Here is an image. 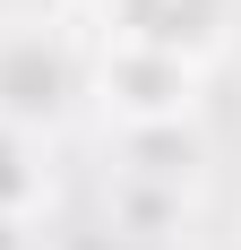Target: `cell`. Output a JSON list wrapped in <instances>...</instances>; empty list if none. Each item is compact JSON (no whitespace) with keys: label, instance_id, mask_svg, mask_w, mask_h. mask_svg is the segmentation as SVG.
<instances>
[{"label":"cell","instance_id":"cell-1","mask_svg":"<svg viewBox=\"0 0 241 250\" xmlns=\"http://www.w3.org/2000/svg\"><path fill=\"white\" fill-rule=\"evenodd\" d=\"M120 26V43L138 52H172V61H198V52L224 43V18L233 0H103Z\"/></svg>","mask_w":241,"mask_h":250},{"label":"cell","instance_id":"cell-2","mask_svg":"<svg viewBox=\"0 0 241 250\" xmlns=\"http://www.w3.org/2000/svg\"><path fill=\"white\" fill-rule=\"evenodd\" d=\"M69 52L52 43V35H9L0 43V112L9 121H52L60 104H69Z\"/></svg>","mask_w":241,"mask_h":250},{"label":"cell","instance_id":"cell-3","mask_svg":"<svg viewBox=\"0 0 241 250\" xmlns=\"http://www.w3.org/2000/svg\"><path fill=\"white\" fill-rule=\"evenodd\" d=\"M103 86H112V104H120L138 129H155V121H181V104H190V61L120 43V52H112V69H103Z\"/></svg>","mask_w":241,"mask_h":250},{"label":"cell","instance_id":"cell-4","mask_svg":"<svg viewBox=\"0 0 241 250\" xmlns=\"http://www.w3.org/2000/svg\"><path fill=\"white\" fill-rule=\"evenodd\" d=\"M9 164H18V147L0 138V207H9V199H26V173H9Z\"/></svg>","mask_w":241,"mask_h":250}]
</instances>
